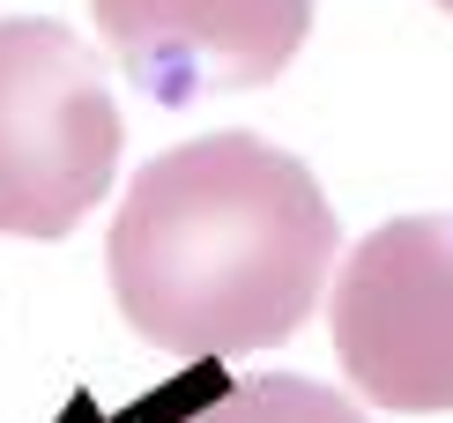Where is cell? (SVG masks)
I'll return each instance as SVG.
<instances>
[{
  "label": "cell",
  "mask_w": 453,
  "mask_h": 423,
  "mask_svg": "<svg viewBox=\"0 0 453 423\" xmlns=\"http://www.w3.org/2000/svg\"><path fill=\"white\" fill-rule=\"evenodd\" d=\"M104 52L157 104L275 82L312 37V0H89Z\"/></svg>",
  "instance_id": "obj_4"
},
{
  "label": "cell",
  "mask_w": 453,
  "mask_h": 423,
  "mask_svg": "<svg viewBox=\"0 0 453 423\" xmlns=\"http://www.w3.org/2000/svg\"><path fill=\"white\" fill-rule=\"evenodd\" d=\"M334 357L372 409H453V216H394L334 275Z\"/></svg>",
  "instance_id": "obj_3"
},
{
  "label": "cell",
  "mask_w": 453,
  "mask_h": 423,
  "mask_svg": "<svg viewBox=\"0 0 453 423\" xmlns=\"http://www.w3.org/2000/svg\"><path fill=\"white\" fill-rule=\"evenodd\" d=\"M119 97L97 52L52 15L0 23V230L67 238L111 194L119 171Z\"/></svg>",
  "instance_id": "obj_2"
},
{
  "label": "cell",
  "mask_w": 453,
  "mask_h": 423,
  "mask_svg": "<svg viewBox=\"0 0 453 423\" xmlns=\"http://www.w3.org/2000/svg\"><path fill=\"white\" fill-rule=\"evenodd\" d=\"M186 423H365L349 394H327L319 379L297 372H260L245 387H223L209 409H194Z\"/></svg>",
  "instance_id": "obj_5"
},
{
  "label": "cell",
  "mask_w": 453,
  "mask_h": 423,
  "mask_svg": "<svg viewBox=\"0 0 453 423\" xmlns=\"http://www.w3.org/2000/svg\"><path fill=\"white\" fill-rule=\"evenodd\" d=\"M111 304L142 342L238 357L290 342L334 267V208L260 134H194L134 171L104 238Z\"/></svg>",
  "instance_id": "obj_1"
},
{
  "label": "cell",
  "mask_w": 453,
  "mask_h": 423,
  "mask_svg": "<svg viewBox=\"0 0 453 423\" xmlns=\"http://www.w3.org/2000/svg\"><path fill=\"white\" fill-rule=\"evenodd\" d=\"M439 8H446V15H453V0H439Z\"/></svg>",
  "instance_id": "obj_6"
}]
</instances>
